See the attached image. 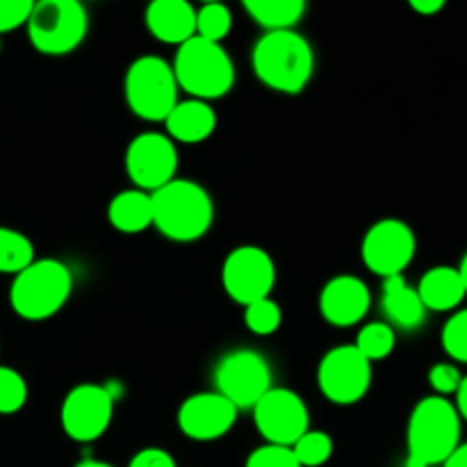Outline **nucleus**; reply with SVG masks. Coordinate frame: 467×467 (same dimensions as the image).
I'll list each match as a JSON object with an SVG mask.
<instances>
[{"instance_id":"nucleus-1","label":"nucleus","mask_w":467,"mask_h":467,"mask_svg":"<svg viewBox=\"0 0 467 467\" xmlns=\"http://www.w3.org/2000/svg\"><path fill=\"white\" fill-rule=\"evenodd\" d=\"M254 73L263 85L281 94H299L315 71L308 39L295 30L265 32L251 50Z\"/></svg>"},{"instance_id":"nucleus-2","label":"nucleus","mask_w":467,"mask_h":467,"mask_svg":"<svg viewBox=\"0 0 467 467\" xmlns=\"http://www.w3.org/2000/svg\"><path fill=\"white\" fill-rule=\"evenodd\" d=\"M409 461L406 467L445 465L461 445V418L445 397H424L418 401L406 431Z\"/></svg>"},{"instance_id":"nucleus-3","label":"nucleus","mask_w":467,"mask_h":467,"mask_svg":"<svg viewBox=\"0 0 467 467\" xmlns=\"http://www.w3.org/2000/svg\"><path fill=\"white\" fill-rule=\"evenodd\" d=\"M153 226L171 242L201 240L214 222V203L208 190L194 181L173 178L150 194Z\"/></svg>"},{"instance_id":"nucleus-4","label":"nucleus","mask_w":467,"mask_h":467,"mask_svg":"<svg viewBox=\"0 0 467 467\" xmlns=\"http://www.w3.org/2000/svg\"><path fill=\"white\" fill-rule=\"evenodd\" d=\"M173 76H176L178 89L205 103L226 96L235 85V67L226 48L201 36H192L190 41L178 46Z\"/></svg>"},{"instance_id":"nucleus-5","label":"nucleus","mask_w":467,"mask_h":467,"mask_svg":"<svg viewBox=\"0 0 467 467\" xmlns=\"http://www.w3.org/2000/svg\"><path fill=\"white\" fill-rule=\"evenodd\" d=\"M73 290V276L64 263L55 258L35 260L14 276L9 287L12 310L23 319L41 322L64 308Z\"/></svg>"},{"instance_id":"nucleus-6","label":"nucleus","mask_w":467,"mask_h":467,"mask_svg":"<svg viewBox=\"0 0 467 467\" xmlns=\"http://www.w3.org/2000/svg\"><path fill=\"white\" fill-rule=\"evenodd\" d=\"M126 103L144 121H164L178 105L173 67L158 55H141L130 64L123 82Z\"/></svg>"},{"instance_id":"nucleus-7","label":"nucleus","mask_w":467,"mask_h":467,"mask_svg":"<svg viewBox=\"0 0 467 467\" xmlns=\"http://www.w3.org/2000/svg\"><path fill=\"white\" fill-rule=\"evenodd\" d=\"M26 27L39 53L67 55L87 36L89 16L78 0H41L32 7Z\"/></svg>"},{"instance_id":"nucleus-8","label":"nucleus","mask_w":467,"mask_h":467,"mask_svg":"<svg viewBox=\"0 0 467 467\" xmlns=\"http://www.w3.org/2000/svg\"><path fill=\"white\" fill-rule=\"evenodd\" d=\"M214 383L219 395L237 410L254 409L265 392L272 390V368L258 351L235 349L219 360Z\"/></svg>"},{"instance_id":"nucleus-9","label":"nucleus","mask_w":467,"mask_h":467,"mask_svg":"<svg viewBox=\"0 0 467 467\" xmlns=\"http://www.w3.org/2000/svg\"><path fill=\"white\" fill-rule=\"evenodd\" d=\"M317 383L322 395L333 404H356L368 395L372 383V363L354 345L333 347L319 360Z\"/></svg>"},{"instance_id":"nucleus-10","label":"nucleus","mask_w":467,"mask_h":467,"mask_svg":"<svg viewBox=\"0 0 467 467\" xmlns=\"http://www.w3.org/2000/svg\"><path fill=\"white\" fill-rule=\"evenodd\" d=\"M223 290L233 301L246 306L267 299L276 283L272 255L260 246H237L223 260Z\"/></svg>"},{"instance_id":"nucleus-11","label":"nucleus","mask_w":467,"mask_h":467,"mask_svg":"<svg viewBox=\"0 0 467 467\" xmlns=\"http://www.w3.org/2000/svg\"><path fill=\"white\" fill-rule=\"evenodd\" d=\"M418 240L409 223L401 219H381L363 237L360 255L365 267L383 278L401 276L413 260Z\"/></svg>"},{"instance_id":"nucleus-12","label":"nucleus","mask_w":467,"mask_h":467,"mask_svg":"<svg viewBox=\"0 0 467 467\" xmlns=\"http://www.w3.org/2000/svg\"><path fill=\"white\" fill-rule=\"evenodd\" d=\"M114 415V395L108 386L80 383L64 397L62 429L71 441L91 442L108 431Z\"/></svg>"},{"instance_id":"nucleus-13","label":"nucleus","mask_w":467,"mask_h":467,"mask_svg":"<svg viewBox=\"0 0 467 467\" xmlns=\"http://www.w3.org/2000/svg\"><path fill=\"white\" fill-rule=\"evenodd\" d=\"M178 150L176 144L162 132H141L126 150V173L135 190L158 192L176 178Z\"/></svg>"},{"instance_id":"nucleus-14","label":"nucleus","mask_w":467,"mask_h":467,"mask_svg":"<svg viewBox=\"0 0 467 467\" xmlns=\"http://www.w3.org/2000/svg\"><path fill=\"white\" fill-rule=\"evenodd\" d=\"M254 420L267 445L292 447L308 431L310 415L296 392L287 388H272L254 406Z\"/></svg>"},{"instance_id":"nucleus-15","label":"nucleus","mask_w":467,"mask_h":467,"mask_svg":"<svg viewBox=\"0 0 467 467\" xmlns=\"http://www.w3.org/2000/svg\"><path fill=\"white\" fill-rule=\"evenodd\" d=\"M237 422V409L219 392H199L178 409V427L190 441L208 442L226 436Z\"/></svg>"},{"instance_id":"nucleus-16","label":"nucleus","mask_w":467,"mask_h":467,"mask_svg":"<svg viewBox=\"0 0 467 467\" xmlns=\"http://www.w3.org/2000/svg\"><path fill=\"white\" fill-rule=\"evenodd\" d=\"M372 306V295H369L365 281L351 274H340L333 276L319 295V313L333 327H354L368 315Z\"/></svg>"},{"instance_id":"nucleus-17","label":"nucleus","mask_w":467,"mask_h":467,"mask_svg":"<svg viewBox=\"0 0 467 467\" xmlns=\"http://www.w3.org/2000/svg\"><path fill=\"white\" fill-rule=\"evenodd\" d=\"M146 27L162 44L182 46L196 36V9L187 0H155L146 9Z\"/></svg>"},{"instance_id":"nucleus-18","label":"nucleus","mask_w":467,"mask_h":467,"mask_svg":"<svg viewBox=\"0 0 467 467\" xmlns=\"http://www.w3.org/2000/svg\"><path fill=\"white\" fill-rule=\"evenodd\" d=\"M169 140L182 144H199L205 141L217 128V114L205 100H178L176 108L164 119Z\"/></svg>"},{"instance_id":"nucleus-19","label":"nucleus","mask_w":467,"mask_h":467,"mask_svg":"<svg viewBox=\"0 0 467 467\" xmlns=\"http://www.w3.org/2000/svg\"><path fill=\"white\" fill-rule=\"evenodd\" d=\"M381 306L392 327H400L404 331L422 327L424 317H427V308H424L418 290L410 287L404 276L383 278Z\"/></svg>"},{"instance_id":"nucleus-20","label":"nucleus","mask_w":467,"mask_h":467,"mask_svg":"<svg viewBox=\"0 0 467 467\" xmlns=\"http://www.w3.org/2000/svg\"><path fill=\"white\" fill-rule=\"evenodd\" d=\"M418 295L422 299L424 308L447 313L454 310L465 299V285L456 267H433L422 276L418 285Z\"/></svg>"},{"instance_id":"nucleus-21","label":"nucleus","mask_w":467,"mask_h":467,"mask_svg":"<svg viewBox=\"0 0 467 467\" xmlns=\"http://www.w3.org/2000/svg\"><path fill=\"white\" fill-rule=\"evenodd\" d=\"M108 219L117 231L141 233L153 226V201L149 192L126 190L119 192L108 208Z\"/></svg>"},{"instance_id":"nucleus-22","label":"nucleus","mask_w":467,"mask_h":467,"mask_svg":"<svg viewBox=\"0 0 467 467\" xmlns=\"http://www.w3.org/2000/svg\"><path fill=\"white\" fill-rule=\"evenodd\" d=\"M244 9L267 32L295 30L306 12L304 0H244Z\"/></svg>"},{"instance_id":"nucleus-23","label":"nucleus","mask_w":467,"mask_h":467,"mask_svg":"<svg viewBox=\"0 0 467 467\" xmlns=\"http://www.w3.org/2000/svg\"><path fill=\"white\" fill-rule=\"evenodd\" d=\"M35 263V246L23 233L0 226V274H21Z\"/></svg>"},{"instance_id":"nucleus-24","label":"nucleus","mask_w":467,"mask_h":467,"mask_svg":"<svg viewBox=\"0 0 467 467\" xmlns=\"http://www.w3.org/2000/svg\"><path fill=\"white\" fill-rule=\"evenodd\" d=\"M395 328L386 322H372L368 327L360 328L358 337H356V349L374 363V360H383L392 354L395 349Z\"/></svg>"},{"instance_id":"nucleus-25","label":"nucleus","mask_w":467,"mask_h":467,"mask_svg":"<svg viewBox=\"0 0 467 467\" xmlns=\"http://www.w3.org/2000/svg\"><path fill=\"white\" fill-rule=\"evenodd\" d=\"M233 14L226 5L208 3L196 9V36L213 44H222L223 36L231 32Z\"/></svg>"},{"instance_id":"nucleus-26","label":"nucleus","mask_w":467,"mask_h":467,"mask_svg":"<svg viewBox=\"0 0 467 467\" xmlns=\"http://www.w3.org/2000/svg\"><path fill=\"white\" fill-rule=\"evenodd\" d=\"M292 454L301 467H319L333 456V441L324 431H306L299 441L292 445Z\"/></svg>"},{"instance_id":"nucleus-27","label":"nucleus","mask_w":467,"mask_h":467,"mask_svg":"<svg viewBox=\"0 0 467 467\" xmlns=\"http://www.w3.org/2000/svg\"><path fill=\"white\" fill-rule=\"evenodd\" d=\"M283 322L281 308H278L276 301L260 299L255 304L246 306L244 308V324L251 333L255 336H272V333L278 331Z\"/></svg>"},{"instance_id":"nucleus-28","label":"nucleus","mask_w":467,"mask_h":467,"mask_svg":"<svg viewBox=\"0 0 467 467\" xmlns=\"http://www.w3.org/2000/svg\"><path fill=\"white\" fill-rule=\"evenodd\" d=\"M27 383L16 369L0 368V415H12L26 406Z\"/></svg>"},{"instance_id":"nucleus-29","label":"nucleus","mask_w":467,"mask_h":467,"mask_svg":"<svg viewBox=\"0 0 467 467\" xmlns=\"http://www.w3.org/2000/svg\"><path fill=\"white\" fill-rule=\"evenodd\" d=\"M441 340L450 358L456 363H467V308L447 319Z\"/></svg>"},{"instance_id":"nucleus-30","label":"nucleus","mask_w":467,"mask_h":467,"mask_svg":"<svg viewBox=\"0 0 467 467\" xmlns=\"http://www.w3.org/2000/svg\"><path fill=\"white\" fill-rule=\"evenodd\" d=\"M244 467H301L292 454V447L265 445L251 451Z\"/></svg>"},{"instance_id":"nucleus-31","label":"nucleus","mask_w":467,"mask_h":467,"mask_svg":"<svg viewBox=\"0 0 467 467\" xmlns=\"http://www.w3.org/2000/svg\"><path fill=\"white\" fill-rule=\"evenodd\" d=\"M32 7H35L32 0H0V35L26 26Z\"/></svg>"},{"instance_id":"nucleus-32","label":"nucleus","mask_w":467,"mask_h":467,"mask_svg":"<svg viewBox=\"0 0 467 467\" xmlns=\"http://www.w3.org/2000/svg\"><path fill=\"white\" fill-rule=\"evenodd\" d=\"M461 381H463V377H461L459 368L451 363H436L429 369V383L438 392V397H445V400L447 395H456Z\"/></svg>"},{"instance_id":"nucleus-33","label":"nucleus","mask_w":467,"mask_h":467,"mask_svg":"<svg viewBox=\"0 0 467 467\" xmlns=\"http://www.w3.org/2000/svg\"><path fill=\"white\" fill-rule=\"evenodd\" d=\"M128 467H176V461H173V456L169 451L158 450V447H149V450L137 451Z\"/></svg>"},{"instance_id":"nucleus-34","label":"nucleus","mask_w":467,"mask_h":467,"mask_svg":"<svg viewBox=\"0 0 467 467\" xmlns=\"http://www.w3.org/2000/svg\"><path fill=\"white\" fill-rule=\"evenodd\" d=\"M410 7L422 16H433L445 7V0H410Z\"/></svg>"},{"instance_id":"nucleus-35","label":"nucleus","mask_w":467,"mask_h":467,"mask_svg":"<svg viewBox=\"0 0 467 467\" xmlns=\"http://www.w3.org/2000/svg\"><path fill=\"white\" fill-rule=\"evenodd\" d=\"M454 406H456V413H459V418L467 422V377H463L459 390H456V404Z\"/></svg>"},{"instance_id":"nucleus-36","label":"nucleus","mask_w":467,"mask_h":467,"mask_svg":"<svg viewBox=\"0 0 467 467\" xmlns=\"http://www.w3.org/2000/svg\"><path fill=\"white\" fill-rule=\"evenodd\" d=\"M442 467H467V442L456 447L454 454L445 461V465Z\"/></svg>"},{"instance_id":"nucleus-37","label":"nucleus","mask_w":467,"mask_h":467,"mask_svg":"<svg viewBox=\"0 0 467 467\" xmlns=\"http://www.w3.org/2000/svg\"><path fill=\"white\" fill-rule=\"evenodd\" d=\"M76 467H112V465L103 463V461H91V459H87V461H80V463H78Z\"/></svg>"},{"instance_id":"nucleus-38","label":"nucleus","mask_w":467,"mask_h":467,"mask_svg":"<svg viewBox=\"0 0 467 467\" xmlns=\"http://www.w3.org/2000/svg\"><path fill=\"white\" fill-rule=\"evenodd\" d=\"M459 274H461V278H463V285H465V295H467V254L463 255V260H461V267H459Z\"/></svg>"},{"instance_id":"nucleus-39","label":"nucleus","mask_w":467,"mask_h":467,"mask_svg":"<svg viewBox=\"0 0 467 467\" xmlns=\"http://www.w3.org/2000/svg\"><path fill=\"white\" fill-rule=\"evenodd\" d=\"M0 48H3V44H0Z\"/></svg>"}]
</instances>
